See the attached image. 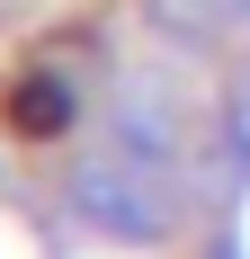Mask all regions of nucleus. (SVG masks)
<instances>
[{
    "label": "nucleus",
    "mask_w": 250,
    "mask_h": 259,
    "mask_svg": "<svg viewBox=\"0 0 250 259\" xmlns=\"http://www.w3.org/2000/svg\"><path fill=\"white\" fill-rule=\"evenodd\" d=\"M72 206L99 224V233L116 241H161L179 224V197H170V161L134 152V143H116L107 134V152H90L72 170Z\"/></svg>",
    "instance_id": "1"
},
{
    "label": "nucleus",
    "mask_w": 250,
    "mask_h": 259,
    "mask_svg": "<svg viewBox=\"0 0 250 259\" xmlns=\"http://www.w3.org/2000/svg\"><path fill=\"white\" fill-rule=\"evenodd\" d=\"M9 125H18L27 143H45V134H63V125H72V90H63L54 72H27L18 90H9Z\"/></svg>",
    "instance_id": "2"
},
{
    "label": "nucleus",
    "mask_w": 250,
    "mask_h": 259,
    "mask_svg": "<svg viewBox=\"0 0 250 259\" xmlns=\"http://www.w3.org/2000/svg\"><path fill=\"white\" fill-rule=\"evenodd\" d=\"M152 18L197 45V36H224L232 18H250V0H152Z\"/></svg>",
    "instance_id": "3"
},
{
    "label": "nucleus",
    "mask_w": 250,
    "mask_h": 259,
    "mask_svg": "<svg viewBox=\"0 0 250 259\" xmlns=\"http://www.w3.org/2000/svg\"><path fill=\"white\" fill-rule=\"evenodd\" d=\"M224 143H232V161H250V80L232 90V107H224Z\"/></svg>",
    "instance_id": "4"
}]
</instances>
